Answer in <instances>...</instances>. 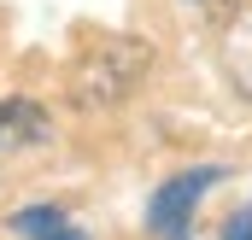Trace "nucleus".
Listing matches in <instances>:
<instances>
[{
	"label": "nucleus",
	"mask_w": 252,
	"mask_h": 240,
	"mask_svg": "<svg viewBox=\"0 0 252 240\" xmlns=\"http://www.w3.org/2000/svg\"><path fill=\"white\" fill-rule=\"evenodd\" d=\"M153 70V47L135 41V35H106L94 41L82 59H76V76H70V94L76 106H118L141 88V76Z\"/></svg>",
	"instance_id": "obj_1"
},
{
	"label": "nucleus",
	"mask_w": 252,
	"mask_h": 240,
	"mask_svg": "<svg viewBox=\"0 0 252 240\" xmlns=\"http://www.w3.org/2000/svg\"><path fill=\"white\" fill-rule=\"evenodd\" d=\"M217 164H199V170H182V176H170L158 193H153V205H147V229L153 240H188L193 235V211H199V199L217 187Z\"/></svg>",
	"instance_id": "obj_2"
},
{
	"label": "nucleus",
	"mask_w": 252,
	"mask_h": 240,
	"mask_svg": "<svg viewBox=\"0 0 252 240\" xmlns=\"http://www.w3.org/2000/svg\"><path fill=\"white\" fill-rule=\"evenodd\" d=\"M47 112L35 100H0V147H30V141H47Z\"/></svg>",
	"instance_id": "obj_3"
},
{
	"label": "nucleus",
	"mask_w": 252,
	"mask_h": 240,
	"mask_svg": "<svg viewBox=\"0 0 252 240\" xmlns=\"http://www.w3.org/2000/svg\"><path fill=\"white\" fill-rule=\"evenodd\" d=\"M70 217H64L59 205H24V211H12V235L18 240H47L53 229H64Z\"/></svg>",
	"instance_id": "obj_4"
},
{
	"label": "nucleus",
	"mask_w": 252,
	"mask_h": 240,
	"mask_svg": "<svg viewBox=\"0 0 252 240\" xmlns=\"http://www.w3.org/2000/svg\"><path fill=\"white\" fill-rule=\"evenodd\" d=\"M223 240H252V205H247V211H235V217L223 223Z\"/></svg>",
	"instance_id": "obj_5"
},
{
	"label": "nucleus",
	"mask_w": 252,
	"mask_h": 240,
	"mask_svg": "<svg viewBox=\"0 0 252 240\" xmlns=\"http://www.w3.org/2000/svg\"><path fill=\"white\" fill-rule=\"evenodd\" d=\"M47 240H88V235H82V229H70V223H64V229H53V235H47Z\"/></svg>",
	"instance_id": "obj_6"
}]
</instances>
